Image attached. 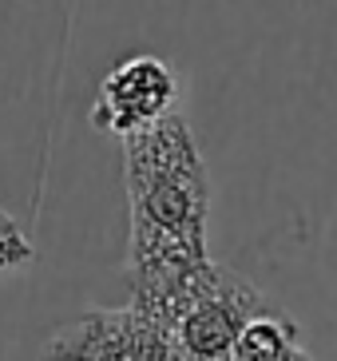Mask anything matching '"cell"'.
Segmentation results:
<instances>
[{
    "mask_svg": "<svg viewBox=\"0 0 337 361\" xmlns=\"http://www.w3.org/2000/svg\"><path fill=\"white\" fill-rule=\"evenodd\" d=\"M123 143V183L131 207L127 238V294L131 306L163 322L179 290L211 262V175L179 111Z\"/></svg>",
    "mask_w": 337,
    "mask_h": 361,
    "instance_id": "obj_1",
    "label": "cell"
},
{
    "mask_svg": "<svg viewBox=\"0 0 337 361\" xmlns=\"http://www.w3.org/2000/svg\"><path fill=\"white\" fill-rule=\"evenodd\" d=\"M266 306H270V298L250 278L211 258L179 290L163 326L171 329L179 361H222L246 329V322Z\"/></svg>",
    "mask_w": 337,
    "mask_h": 361,
    "instance_id": "obj_2",
    "label": "cell"
},
{
    "mask_svg": "<svg viewBox=\"0 0 337 361\" xmlns=\"http://www.w3.org/2000/svg\"><path fill=\"white\" fill-rule=\"evenodd\" d=\"M44 361H179L163 322L127 302L123 310H87L44 341Z\"/></svg>",
    "mask_w": 337,
    "mask_h": 361,
    "instance_id": "obj_3",
    "label": "cell"
},
{
    "mask_svg": "<svg viewBox=\"0 0 337 361\" xmlns=\"http://www.w3.org/2000/svg\"><path fill=\"white\" fill-rule=\"evenodd\" d=\"M175 96H179V80H175L167 60L127 56L123 64H116L104 75V84L95 92L92 128L123 139L131 131L159 123L167 111H175Z\"/></svg>",
    "mask_w": 337,
    "mask_h": 361,
    "instance_id": "obj_4",
    "label": "cell"
},
{
    "mask_svg": "<svg viewBox=\"0 0 337 361\" xmlns=\"http://www.w3.org/2000/svg\"><path fill=\"white\" fill-rule=\"evenodd\" d=\"M222 361H310L306 345H302V329L298 322L286 314L282 306L258 310L246 329L238 334V341L231 345V353Z\"/></svg>",
    "mask_w": 337,
    "mask_h": 361,
    "instance_id": "obj_5",
    "label": "cell"
},
{
    "mask_svg": "<svg viewBox=\"0 0 337 361\" xmlns=\"http://www.w3.org/2000/svg\"><path fill=\"white\" fill-rule=\"evenodd\" d=\"M24 262H32L28 234L20 231V223H16L8 211H0V274H4V270H16V266H24Z\"/></svg>",
    "mask_w": 337,
    "mask_h": 361,
    "instance_id": "obj_6",
    "label": "cell"
}]
</instances>
